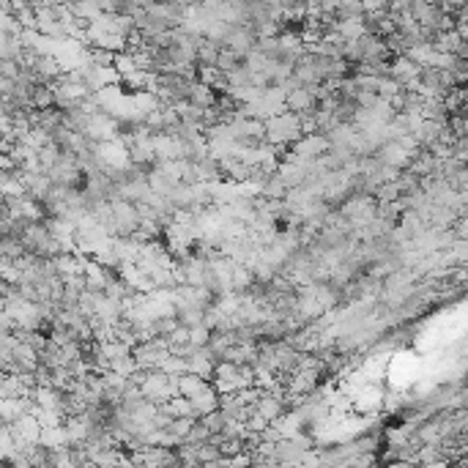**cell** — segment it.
Here are the masks:
<instances>
[{
    "label": "cell",
    "instance_id": "6da1fadb",
    "mask_svg": "<svg viewBox=\"0 0 468 468\" xmlns=\"http://www.w3.org/2000/svg\"><path fill=\"white\" fill-rule=\"evenodd\" d=\"M252 367L247 365H233V362H217L211 370V386L217 389L219 395H230V392H241L252 386Z\"/></svg>",
    "mask_w": 468,
    "mask_h": 468
},
{
    "label": "cell",
    "instance_id": "7a4b0ae2",
    "mask_svg": "<svg viewBox=\"0 0 468 468\" xmlns=\"http://www.w3.org/2000/svg\"><path fill=\"white\" fill-rule=\"evenodd\" d=\"M263 126H266L263 140H266L268 146H290V143H296V140L301 137L299 116L290 113V110H285V113H280V116L266 118Z\"/></svg>",
    "mask_w": 468,
    "mask_h": 468
},
{
    "label": "cell",
    "instance_id": "3957f363",
    "mask_svg": "<svg viewBox=\"0 0 468 468\" xmlns=\"http://www.w3.org/2000/svg\"><path fill=\"white\" fill-rule=\"evenodd\" d=\"M140 395L153 405H162L165 400H170L173 395H178V386H176V375H168L159 367H153L146 372L143 384H140Z\"/></svg>",
    "mask_w": 468,
    "mask_h": 468
},
{
    "label": "cell",
    "instance_id": "277c9868",
    "mask_svg": "<svg viewBox=\"0 0 468 468\" xmlns=\"http://www.w3.org/2000/svg\"><path fill=\"white\" fill-rule=\"evenodd\" d=\"M288 148H290L288 153H293L296 159H318L320 153L329 151V140H326V134L310 132V134H301L299 140L290 143Z\"/></svg>",
    "mask_w": 468,
    "mask_h": 468
},
{
    "label": "cell",
    "instance_id": "5b68a950",
    "mask_svg": "<svg viewBox=\"0 0 468 468\" xmlns=\"http://www.w3.org/2000/svg\"><path fill=\"white\" fill-rule=\"evenodd\" d=\"M381 405H384V389L378 384H372V381H370L367 386H362L351 400V408H356L359 414H372V411H378Z\"/></svg>",
    "mask_w": 468,
    "mask_h": 468
},
{
    "label": "cell",
    "instance_id": "8992f818",
    "mask_svg": "<svg viewBox=\"0 0 468 468\" xmlns=\"http://www.w3.org/2000/svg\"><path fill=\"white\" fill-rule=\"evenodd\" d=\"M315 107H318V96L307 85H296L285 93V110H290V113H307Z\"/></svg>",
    "mask_w": 468,
    "mask_h": 468
},
{
    "label": "cell",
    "instance_id": "52a82bcc",
    "mask_svg": "<svg viewBox=\"0 0 468 468\" xmlns=\"http://www.w3.org/2000/svg\"><path fill=\"white\" fill-rule=\"evenodd\" d=\"M186 400H189V405H192V417L200 419L203 414H208V411L219 408V392L211 384H208L205 389H203V392H198L195 397H186Z\"/></svg>",
    "mask_w": 468,
    "mask_h": 468
},
{
    "label": "cell",
    "instance_id": "ba28073f",
    "mask_svg": "<svg viewBox=\"0 0 468 468\" xmlns=\"http://www.w3.org/2000/svg\"><path fill=\"white\" fill-rule=\"evenodd\" d=\"M176 386H178V395L195 397L198 392H203V389L208 386V378L195 375V372H181V375H176Z\"/></svg>",
    "mask_w": 468,
    "mask_h": 468
},
{
    "label": "cell",
    "instance_id": "9c48e42d",
    "mask_svg": "<svg viewBox=\"0 0 468 468\" xmlns=\"http://www.w3.org/2000/svg\"><path fill=\"white\" fill-rule=\"evenodd\" d=\"M162 408L168 411L170 417H192V405H189L184 395H173L170 400L162 402Z\"/></svg>",
    "mask_w": 468,
    "mask_h": 468
},
{
    "label": "cell",
    "instance_id": "30bf717a",
    "mask_svg": "<svg viewBox=\"0 0 468 468\" xmlns=\"http://www.w3.org/2000/svg\"><path fill=\"white\" fill-rule=\"evenodd\" d=\"M159 370L168 372V375H181V372H186V359L184 356H178V353H168V356L159 362Z\"/></svg>",
    "mask_w": 468,
    "mask_h": 468
},
{
    "label": "cell",
    "instance_id": "8fae6325",
    "mask_svg": "<svg viewBox=\"0 0 468 468\" xmlns=\"http://www.w3.org/2000/svg\"><path fill=\"white\" fill-rule=\"evenodd\" d=\"M200 422L205 424V430H208L211 435H219V433H222V427H225V414H222L219 408H214V411L203 414Z\"/></svg>",
    "mask_w": 468,
    "mask_h": 468
},
{
    "label": "cell",
    "instance_id": "7c38bea8",
    "mask_svg": "<svg viewBox=\"0 0 468 468\" xmlns=\"http://www.w3.org/2000/svg\"><path fill=\"white\" fill-rule=\"evenodd\" d=\"M208 340H211V329L205 323L189 326V345H208Z\"/></svg>",
    "mask_w": 468,
    "mask_h": 468
}]
</instances>
